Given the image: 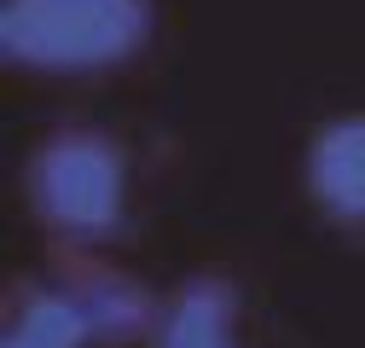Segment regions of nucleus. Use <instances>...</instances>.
<instances>
[{
  "mask_svg": "<svg viewBox=\"0 0 365 348\" xmlns=\"http://www.w3.org/2000/svg\"><path fill=\"white\" fill-rule=\"evenodd\" d=\"M29 198L41 221H53L70 238H105L122 227L128 209V168L116 140L93 134V128H64L35 151L29 168Z\"/></svg>",
  "mask_w": 365,
  "mask_h": 348,
  "instance_id": "2",
  "label": "nucleus"
},
{
  "mask_svg": "<svg viewBox=\"0 0 365 348\" xmlns=\"http://www.w3.org/2000/svg\"><path fill=\"white\" fill-rule=\"evenodd\" d=\"M87 342H99V325H93L81 285L29 296L18 319L6 325V337H0V348H87Z\"/></svg>",
  "mask_w": 365,
  "mask_h": 348,
  "instance_id": "5",
  "label": "nucleus"
},
{
  "mask_svg": "<svg viewBox=\"0 0 365 348\" xmlns=\"http://www.w3.org/2000/svg\"><path fill=\"white\" fill-rule=\"evenodd\" d=\"M238 290L226 279H192L151 325V348H244L238 342Z\"/></svg>",
  "mask_w": 365,
  "mask_h": 348,
  "instance_id": "4",
  "label": "nucleus"
},
{
  "mask_svg": "<svg viewBox=\"0 0 365 348\" xmlns=\"http://www.w3.org/2000/svg\"><path fill=\"white\" fill-rule=\"evenodd\" d=\"M307 186L336 221H365V116H342L307 151Z\"/></svg>",
  "mask_w": 365,
  "mask_h": 348,
  "instance_id": "3",
  "label": "nucleus"
},
{
  "mask_svg": "<svg viewBox=\"0 0 365 348\" xmlns=\"http://www.w3.org/2000/svg\"><path fill=\"white\" fill-rule=\"evenodd\" d=\"M151 0H6L0 53L29 70H105L140 53Z\"/></svg>",
  "mask_w": 365,
  "mask_h": 348,
  "instance_id": "1",
  "label": "nucleus"
}]
</instances>
